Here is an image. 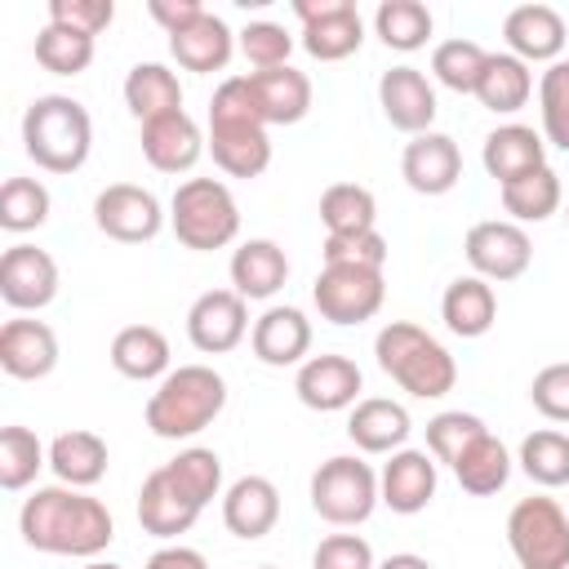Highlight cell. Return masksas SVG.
<instances>
[{"mask_svg":"<svg viewBox=\"0 0 569 569\" xmlns=\"http://www.w3.org/2000/svg\"><path fill=\"white\" fill-rule=\"evenodd\" d=\"M164 471L173 476V485L196 502V507H209L218 493H222V458L204 445H191L182 449L178 458L164 462Z\"/></svg>","mask_w":569,"mask_h":569,"instance_id":"obj_42","label":"cell"},{"mask_svg":"<svg viewBox=\"0 0 569 569\" xmlns=\"http://www.w3.org/2000/svg\"><path fill=\"white\" fill-rule=\"evenodd\" d=\"M485 62H489V53H485L476 40H462V36H458V40L436 44V53H431V76H436L445 89H453V93H476Z\"/></svg>","mask_w":569,"mask_h":569,"instance_id":"obj_44","label":"cell"},{"mask_svg":"<svg viewBox=\"0 0 569 569\" xmlns=\"http://www.w3.org/2000/svg\"><path fill=\"white\" fill-rule=\"evenodd\" d=\"M387 280L373 267H320L311 284V302L329 325H365L382 311Z\"/></svg>","mask_w":569,"mask_h":569,"instance_id":"obj_8","label":"cell"},{"mask_svg":"<svg viewBox=\"0 0 569 569\" xmlns=\"http://www.w3.org/2000/svg\"><path fill=\"white\" fill-rule=\"evenodd\" d=\"M169 227H173L178 244H187L196 253L227 249L240 236V204L227 182L187 178V182H178V191L169 200Z\"/></svg>","mask_w":569,"mask_h":569,"instance_id":"obj_5","label":"cell"},{"mask_svg":"<svg viewBox=\"0 0 569 569\" xmlns=\"http://www.w3.org/2000/svg\"><path fill=\"white\" fill-rule=\"evenodd\" d=\"M111 18H116L111 0H49V22L84 31V36H102L111 27Z\"/></svg>","mask_w":569,"mask_h":569,"instance_id":"obj_51","label":"cell"},{"mask_svg":"<svg viewBox=\"0 0 569 569\" xmlns=\"http://www.w3.org/2000/svg\"><path fill=\"white\" fill-rule=\"evenodd\" d=\"M529 400H533V409H538L542 418L569 422V360L538 369L533 382H529Z\"/></svg>","mask_w":569,"mask_h":569,"instance_id":"obj_50","label":"cell"},{"mask_svg":"<svg viewBox=\"0 0 569 569\" xmlns=\"http://www.w3.org/2000/svg\"><path fill=\"white\" fill-rule=\"evenodd\" d=\"M480 164L498 187H507V182H516V178H525V173L547 164V138L538 129H529V124H498V129L485 133Z\"/></svg>","mask_w":569,"mask_h":569,"instance_id":"obj_20","label":"cell"},{"mask_svg":"<svg viewBox=\"0 0 569 569\" xmlns=\"http://www.w3.org/2000/svg\"><path fill=\"white\" fill-rule=\"evenodd\" d=\"M249 333V302L236 289H209L187 311V338L204 356H227Z\"/></svg>","mask_w":569,"mask_h":569,"instance_id":"obj_12","label":"cell"},{"mask_svg":"<svg viewBox=\"0 0 569 569\" xmlns=\"http://www.w3.org/2000/svg\"><path fill=\"white\" fill-rule=\"evenodd\" d=\"M124 107L138 124L160 120L169 111H182V84L164 62H138L124 76Z\"/></svg>","mask_w":569,"mask_h":569,"instance_id":"obj_32","label":"cell"},{"mask_svg":"<svg viewBox=\"0 0 569 569\" xmlns=\"http://www.w3.org/2000/svg\"><path fill=\"white\" fill-rule=\"evenodd\" d=\"M53 365H58V333L44 320H31V316L4 320V329H0V369L9 378L36 382V378H49Z\"/></svg>","mask_w":569,"mask_h":569,"instance_id":"obj_18","label":"cell"},{"mask_svg":"<svg viewBox=\"0 0 569 569\" xmlns=\"http://www.w3.org/2000/svg\"><path fill=\"white\" fill-rule=\"evenodd\" d=\"M258 111L267 124H298L311 111V80L298 67H271V71H249Z\"/></svg>","mask_w":569,"mask_h":569,"instance_id":"obj_30","label":"cell"},{"mask_svg":"<svg viewBox=\"0 0 569 569\" xmlns=\"http://www.w3.org/2000/svg\"><path fill=\"white\" fill-rule=\"evenodd\" d=\"M49 187L40 178H9L0 187V227L22 236V231H36L49 222Z\"/></svg>","mask_w":569,"mask_h":569,"instance_id":"obj_43","label":"cell"},{"mask_svg":"<svg viewBox=\"0 0 569 569\" xmlns=\"http://www.w3.org/2000/svg\"><path fill=\"white\" fill-rule=\"evenodd\" d=\"M0 298L13 311H40L58 298V262L36 244H13L0 253Z\"/></svg>","mask_w":569,"mask_h":569,"instance_id":"obj_14","label":"cell"},{"mask_svg":"<svg viewBox=\"0 0 569 569\" xmlns=\"http://www.w3.org/2000/svg\"><path fill=\"white\" fill-rule=\"evenodd\" d=\"M93 147V120L84 102L67 93H40L22 111V151L44 173H76L89 160Z\"/></svg>","mask_w":569,"mask_h":569,"instance_id":"obj_3","label":"cell"},{"mask_svg":"<svg viewBox=\"0 0 569 569\" xmlns=\"http://www.w3.org/2000/svg\"><path fill=\"white\" fill-rule=\"evenodd\" d=\"M240 53L244 62H253L258 71H271V67H289V53H293V36L280 27V22H249L240 31Z\"/></svg>","mask_w":569,"mask_h":569,"instance_id":"obj_47","label":"cell"},{"mask_svg":"<svg viewBox=\"0 0 569 569\" xmlns=\"http://www.w3.org/2000/svg\"><path fill=\"white\" fill-rule=\"evenodd\" d=\"M520 471L542 485V489H560L569 485V436L556 431V427H542V431H529L520 440Z\"/></svg>","mask_w":569,"mask_h":569,"instance_id":"obj_39","label":"cell"},{"mask_svg":"<svg viewBox=\"0 0 569 569\" xmlns=\"http://www.w3.org/2000/svg\"><path fill=\"white\" fill-rule=\"evenodd\" d=\"M36 62L44 71H53V76H80L93 62V36L58 27V22H44L36 31Z\"/></svg>","mask_w":569,"mask_h":569,"instance_id":"obj_41","label":"cell"},{"mask_svg":"<svg viewBox=\"0 0 569 569\" xmlns=\"http://www.w3.org/2000/svg\"><path fill=\"white\" fill-rule=\"evenodd\" d=\"M227 405V378L209 365H178L160 378L147 400V427L160 440H191L200 436Z\"/></svg>","mask_w":569,"mask_h":569,"instance_id":"obj_2","label":"cell"},{"mask_svg":"<svg viewBox=\"0 0 569 569\" xmlns=\"http://www.w3.org/2000/svg\"><path fill=\"white\" fill-rule=\"evenodd\" d=\"M538 111H542V138L560 151H569V58L551 62L538 80Z\"/></svg>","mask_w":569,"mask_h":569,"instance_id":"obj_45","label":"cell"},{"mask_svg":"<svg viewBox=\"0 0 569 569\" xmlns=\"http://www.w3.org/2000/svg\"><path fill=\"white\" fill-rule=\"evenodd\" d=\"M462 253L471 262V271L480 280H516L529 271L533 262V244H529V231L520 222H507V218H489V222H476L462 240Z\"/></svg>","mask_w":569,"mask_h":569,"instance_id":"obj_11","label":"cell"},{"mask_svg":"<svg viewBox=\"0 0 569 569\" xmlns=\"http://www.w3.org/2000/svg\"><path fill=\"white\" fill-rule=\"evenodd\" d=\"M320 222L329 236H356V231H373L378 222V200L369 187L360 182H333L320 196Z\"/></svg>","mask_w":569,"mask_h":569,"instance_id":"obj_37","label":"cell"},{"mask_svg":"<svg viewBox=\"0 0 569 569\" xmlns=\"http://www.w3.org/2000/svg\"><path fill=\"white\" fill-rule=\"evenodd\" d=\"M373 31L387 49L413 53L431 40V9L422 0H382L373 13Z\"/></svg>","mask_w":569,"mask_h":569,"instance_id":"obj_38","label":"cell"},{"mask_svg":"<svg viewBox=\"0 0 569 569\" xmlns=\"http://www.w3.org/2000/svg\"><path fill=\"white\" fill-rule=\"evenodd\" d=\"M169 356H173L169 338L156 325H124L111 338V365H116V373H124L133 382L164 378L169 373Z\"/></svg>","mask_w":569,"mask_h":569,"instance_id":"obj_33","label":"cell"},{"mask_svg":"<svg viewBox=\"0 0 569 569\" xmlns=\"http://www.w3.org/2000/svg\"><path fill=\"white\" fill-rule=\"evenodd\" d=\"M147 13L164 27V36H178V31H187L196 18H204V4H200V0H151Z\"/></svg>","mask_w":569,"mask_h":569,"instance_id":"obj_52","label":"cell"},{"mask_svg":"<svg viewBox=\"0 0 569 569\" xmlns=\"http://www.w3.org/2000/svg\"><path fill=\"white\" fill-rule=\"evenodd\" d=\"M142 569H209V560H204L196 547H182V542H173V547H160V551H151V560H147Z\"/></svg>","mask_w":569,"mask_h":569,"instance_id":"obj_53","label":"cell"},{"mask_svg":"<svg viewBox=\"0 0 569 569\" xmlns=\"http://www.w3.org/2000/svg\"><path fill=\"white\" fill-rule=\"evenodd\" d=\"M507 547L520 569H569V516L556 498H520L507 511Z\"/></svg>","mask_w":569,"mask_h":569,"instance_id":"obj_7","label":"cell"},{"mask_svg":"<svg viewBox=\"0 0 569 569\" xmlns=\"http://www.w3.org/2000/svg\"><path fill=\"white\" fill-rule=\"evenodd\" d=\"M40 467H49V449L40 445V436L31 427L9 422L0 431V489H9V493L27 489L40 476Z\"/></svg>","mask_w":569,"mask_h":569,"instance_id":"obj_40","label":"cell"},{"mask_svg":"<svg viewBox=\"0 0 569 569\" xmlns=\"http://www.w3.org/2000/svg\"><path fill=\"white\" fill-rule=\"evenodd\" d=\"M502 36L520 62H560L565 40H569L565 18L551 4H516L502 22Z\"/></svg>","mask_w":569,"mask_h":569,"instance_id":"obj_22","label":"cell"},{"mask_svg":"<svg viewBox=\"0 0 569 569\" xmlns=\"http://www.w3.org/2000/svg\"><path fill=\"white\" fill-rule=\"evenodd\" d=\"M440 320L449 333L458 338H485L498 320V298H493V284L480 280V276H458L449 280L445 298H440Z\"/></svg>","mask_w":569,"mask_h":569,"instance_id":"obj_29","label":"cell"},{"mask_svg":"<svg viewBox=\"0 0 569 569\" xmlns=\"http://www.w3.org/2000/svg\"><path fill=\"white\" fill-rule=\"evenodd\" d=\"M311 569H378V560L360 533H329L311 551Z\"/></svg>","mask_w":569,"mask_h":569,"instance_id":"obj_49","label":"cell"},{"mask_svg":"<svg viewBox=\"0 0 569 569\" xmlns=\"http://www.w3.org/2000/svg\"><path fill=\"white\" fill-rule=\"evenodd\" d=\"M436 458L427 449H396L382 471H378V498L396 511V516H418L427 511V502L436 498Z\"/></svg>","mask_w":569,"mask_h":569,"instance_id":"obj_15","label":"cell"},{"mask_svg":"<svg viewBox=\"0 0 569 569\" xmlns=\"http://www.w3.org/2000/svg\"><path fill=\"white\" fill-rule=\"evenodd\" d=\"M378 107L400 133H427L436 120V89L418 67H391L378 80Z\"/></svg>","mask_w":569,"mask_h":569,"instance_id":"obj_17","label":"cell"},{"mask_svg":"<svg viewBox=\"0 0 569 569\" xmlns=\"http://www.w3.org/2000/svg\"><path fill=\"white\" fill-rule=\"evenodd\" d=\"M400 173H405V182L418 196H445L462 178V151H458V142L449 133L427 129V133H418V138L405 142Z\"/></svg>","mask_w":569,"mask_h":569,"instance_id":"obj_16","label":"cell"},{"mask_svg":"<svg viewBox=\"0 0 569 569\" xmlns=\"http://www.w3.org/2000/svg\"><path fill=\"white\" fill-rule=\"evenodd\" d=\"M200 511H204V507H196V502L173 485V476H169L164 467H156V471L142 480V489H138V525H142L151 538H178V533H187V529L200 520Z\"/></svg>","mask_w":569,"mask_h":569,"instance_id":"obj_25","label":"cell"},{"mask_svg":"<svg viewBox=\"0 0 569 569\" xmlns=\"http://www.w3.org/2000/svg\"><path fill=\"white\" fill-rule=\"evenodd\" d=\"M378 569H436V565L427 556H418V551H396V556L378 560Z\"/></svg>","mask_w":569,"mask_h":569,"instance_id":"obj_54","label":"cell"},{"mask_svg":"<svg viewBox=\"0 0 569 569\" xmlns=\"http://www.w3.org/2000/svg\"><path fill=\"white\" fill-rule=\"evenodd\" d=\"M565 218H569V204H565Z\"/></svg>","mask_w":569,"mask_h":569,"instance_id":"obj_57","label":"cell"},{"mask_svg":"<svg viewBox=\"0 0 569 569\" xmlns=\"http://www.w3.org/2000/svg\"><path fill=\"white\" fill-rule=\"evenodd\" d=\"M280 520V489L267 480V476H240L227 485L222 493V525L244 538V542H258L276 529Z\"/></svg>","mask_w":569,"mask_h":569,"instance_id":"obj_21","label":"cell"},{"mask_svg":"<svg viewBox=\"0 0 569 569\" xmlns=\"http://www.w3.org/2000/svg\"><path fill=\"white\" fill-rule=\"evenodd\" d=\"M49 471L58 476V485H71V489H89L107 476V440L76 427V431H62L53 436L49 445Z\"/></svg>","mask_w":569,"mask_h":569,"instance_id":"obj_31","label":"cell"},{"mask_svg":"<svg viewBox=\"0 0 569 569\" xmlns=\"http://www.w3.org/2000/svg\"><path fill=\"white\" fill-rule=\"evenodd\" d=\"M209 151L213 164L231 178H258L271 164L267 124H249V120H209Z\"/></svg>","mask_w":569,"mask_h":569,"instance_id":"obj_24","label":"cell"},{"mask_svg":"<svg viewBox=\"0 0 569 569\" xmlns=\"http://www.w3.org/2000/svg\"><path fill=\"white\" fill-rule=\"evenodd\" d=\"M498 196H502V209L511 213V222H547L556 209H560V178H556V169L551 164H542V169H533V173H525V178H516V182H507V187H498Z\"/></svg>","mask_w":569,"mask_h":569,"instance_id":"obj_36","label":"cell"},{"mask_svg":"<svg viewBox=\"0 0 569 569\" xmlns=\"http://www.w3.org/2000/svg\"><path fill=\"white\" fill-rule=\"evenodd\" d=\"M93 227L120 244H142L156 240L164 227V209L147 187L133 182H111L93 196Z\"/></svg>","mask_w":569,"mask_h":569,"instance_id":"obj_10","label":"cell"},{"mask_svg":"<svg viewBox=\"0 0 569 569\" xmlns=\"http://www.w3.org/2000/svg\"><path fill=\"white\" fill-rule=\"evenodd\" d=\"M18 533L31 551L98 560V551H107V542L116 538V520L93 493L71 485H44L22 502Z\"/></svg>","mask_w":569,"mask_h":569,"instance_id":"obj_1","label":"cell"},{"mask_svg":"<svg viewBox=\"0 0 569 569\" xmlns=\"http://www.w3.org/2000/svg\"><path fill=\"white\" fill-rule=\"evenodd\" d=\"M169 53H173L178 67H187V71H196V76H209V71H222V67L231 62L236 36H231V27H227L218 13L204 9V18H196L187 31L169 36Z\"/></svg>","mask_w":569,"mask_h":569,"instance_id":"obj_28","label":"cell"},{"mask_svg":"<svg viewBox=\"0 0 569 569\" xmlns=\"http://www.w3.org/2000/svg\"><path fill=\"white\" fill-rule=\"evenodd\" d=\"M529 93H533L529 62H520L516 53H489V62L480 71V84H476L480 107H489L493 116H511L529 102Z\"/></svg>","mask_w":569,"mask_h":569,"instance_id":"obj_34","label":"cell"},{"mask_svg":"<svg viewBox=\"0 0 569 569\" xmlns=\"http://www.w3.org/2000/svg\"><path fill=\"white\" fill-rule=\"evenodd\" d=\"M231 289L244 298V302H267L284 289L289 280V258L276 240L258 236V240H244L236 253H231Z\"/></svg>","mask_w":569,"mask_h":569,"instance_id":"obj_26","label":"cell"},{"mask_svg":"<svg viewBox=\"0 0 569 569\" xmlns=\"http://www.w3.org/2000/svg\"><path fill=\"white\" fill-rule=\"evenodd\" d=\"M378 502V471L356 453H338L311 476V511L338 529L365 525Z\"/></svg>","mask_w":569,"mask_h":569,"instance_id":"obj_6","label":"cell"},{"mask_svg":"<svg viewBox=\"0 0 569 569\" xmlns=\"http://www.w3.org/2000/svg\"><path fill=\"white\" fill-rule=\"evenodd\" d=\"M485 431H489V427H485L476 413L445 409V413H436V418L427 422V453H431L436 462L453 467V462H458V453H462L471 440H480Z\"/></svg>","mask_w":569,"mask_h":569,"instance_id":"obj_46","label":"cell"},{"mask_svg":"<svg viewBox=\"0 0 569 569\" xmlns=\"http://www.w3.org/2000/svg\"><path fill=\"white\" fill-rule=\"evenodd\" d=\"M409 431H413L409 409L400 400H387V396L360 400L347 418V436L360 453H396V449H405Z\"/></svg>","mask_w":569,"mask_h":569,"instance_id":"obj_27","label":"cell"},{"mask_svg":"<svg viewBox=\"0 0 569 569\" xmlns=\"http://www.w3.org/2000/svg\"><path fill=\"white\" fill-rule=\"evenodd\" d=\"M453 476H458V485H462L467 493L489 498V493H498V489L507 485V476H511V453H507V445H502L493 431H485L480 440H471V445L458 453Z\"/></svg>","mask_w":569,"mask_h":569,"instance_id":"obj_35","label":"cell"},{"mask_svg":"<svg viewBox=\"0 0 569 569\" xmlns=\"http://www.w3.org/2000/svg\"><path fill=\"white\" fill-rule=\"evenodd\" d=\"M302 22V49L316 62H342L365 44V22L351 0H293Z\"/></svg>","mask_w":569,"mask_h":569,"instance_id":"obj_9","label":"cell"},{"mask_svg":"<svg viewBox=\"0 0 569 569\" xmlns=\"http://www.w3.org/2000/svg\"><path fill=\"white\" fill-rule=\"evenodd\" d=\"M138 142H142L147 164L160 169V173H187L204 156V147H209L204 133H200V124L187 111H169L160 120H147Z\"/></svg>","mask_w":569,"mask_h":569,"instance_id":"obj_19","label":"cell"},{"mask_svg":"<svg viewBox=\"0 0 569 569\" xmlns=\"http://www.w3.org/2000/svg\"><path fill=\"white\" fill-rule=\"evenodd\" d=\"M373 356H378V369L418 400H440L458 382V365L445 351V342L409 320L382 325L373 338Z\"/></svg>","mask_w":569,"mask_h":569,"instance_id":"obj_4","label":"cell"},{"mask_svg":"<svg viewBox=\"0 0 569 569\" xmlns=\"http://www.w3.org/2000/svg\"><path fill=\"white\" fill-rule=\"evenodd\" d=\"M360 365L351 356L325 351V356H307L293 373V391L307 409L316 413H338V409H356L360 405Z\"/></svg>","mask_w":569,"mask_h":569,"instance_id":"obj_13","label":"cell"},{"mask_svg":"<svg viewBox=\"0 0 569 569\" xmlns=\"http://www.w3.org/2000/svg\"><path fill=\"white\" fill-rule=\"evenodd\" d=\"M84 569H124V565H116V560H89Z\"/></svg>","mask_w":569,"mask_h":569,"instance_id":"obj_55","label":"cell"},{"mask_svg":"<svg viewBox=\"0 0 569 569\" xmlns=\"http://www.w3.org/2000/svg\"><path fill=\"white\" fill-rule=\"evenodd\" d=\"M249 347L271 369L302 365L311 351V320L298 307H267L249 329Z\"/></svg>","mask_w":569,"mask_h":569,"instance_id":"obj_23","label":"cell"},{"mask_svg":"<svg viewBox=\"0 0 569 569\" xmlns=\"http://www.w3.org/2000/svg\"><path fill=\"white\" fill-rule=\"evenodd\" d=\"M258 569H276V565H258Z\"/></svg>","mask_w":569,"mask_h":569,"instance_id":"obj_56","label":"cell"},{"mask_svg":"<svg viewBox=\"0 0 569 569\" xmlns=\"http://www.w3.org/2000/svg\"><path fill=\"white\" fill-rule=\"evenodd\" d=\"M320 253H325V267H373V271H382L387 240L378 236V227L356 231V236H325Z\"/></svg>","mask_w":569,"mask_h":569,"instance_id":"obj_48","label":"cell"}]
</instances>
